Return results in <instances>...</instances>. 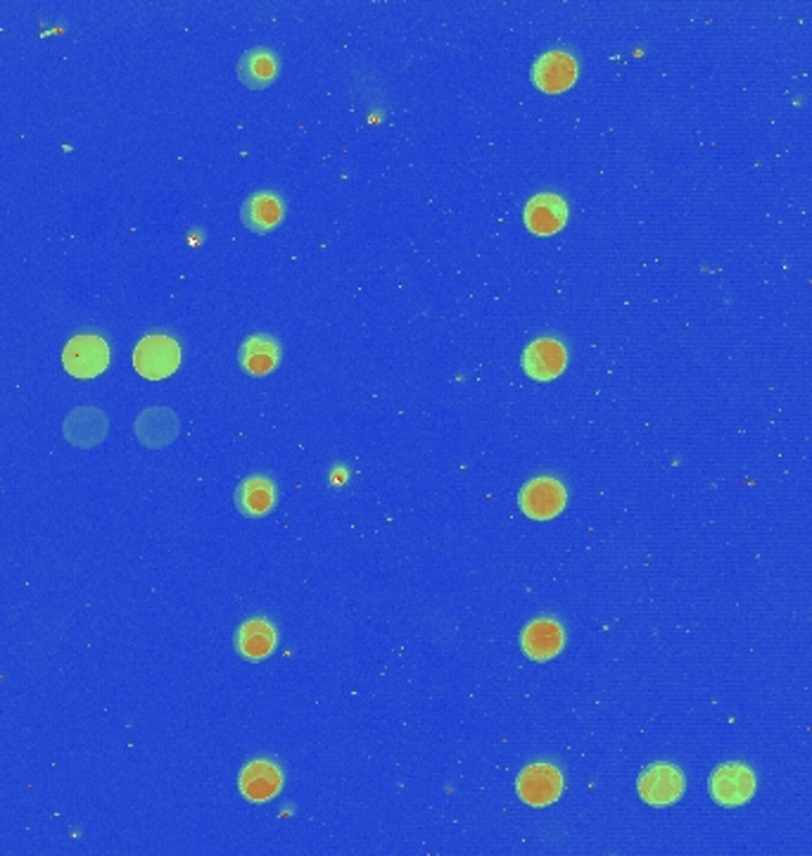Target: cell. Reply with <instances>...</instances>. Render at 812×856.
Wrapping results in <instances>:
<instances>
[{
    "label": "cell",
    "instance_id": "cell-10",
    "mask_svg": "<svg viewBox=\"0 0 812 856\" xmlns=\"http://www.w3.org/2000/svg\"><path fill=\"white\" fill-rule=\"evenodd\" d=\"M64 440L74 448L89 450L103 442L107 436V417L105 411L95 407H76L72 409L62 424Z\"/></svg>",
    "mask_w": 812,
    "mask_h": 856
},
{
    "label": "cell",
    "instance_id": "cell-6",
    "mask_svg": "<svg viewBox=\"0 0 812 856\" xmlns=\"http://www.w3.org/2000/svg\"><path fill=\"white\" fill-rule=\"evenodd\" d=\"M756 795V776L739 762L722 764L710 778V797L720 806H741Z\"/></svg>",
    "mask_w": 812,
    "mask_h": 856
},
{
    "label": "cell",
    "instance_id": "cell-18",
    "mask_svg": "<svg viewBox=\"0 0 812 856\" xmlns=\"http://www.w3.org/2000/svg\"><path fill=\"white\" fill-rule=\"evenodd\" d=\"M238 361L250 376H267L280 365V343L271 336H250L240 345Z\"/></svg>",
    "mask_w": 812,
    "mask_h": 856
},
{
    "label": "cell",
    "instance_id": "cell-2",
    "mask_svg": "<svg viewBox=\"0 0 812 856\" xmlns=\"http://www.w3.org/2000/svg\"><path fill=\"white\" fill-rule=\"evenodd\" d=\"M64 371L74 378H95L110 367V345L93 334L74 336L62 350Z\"/></svg>",
    "mask_w": 812,
    "mask_h": 856
},
{
    "label": "cell",
    "instance_id": "cell-14",
    "mask_svg": "<svg viewBox=\"0 0 812 856\" xmlns=\"http://www.w3.org/2000/svg\"><path fill=\"white\" fill-rule=\"evenodd\" d=\"M181 421L169 407H151L143 409L136 419V438L145 448L160 450L167 448L178 436Z\"/></svg>",
    "mask_w": 812,
    "mask_h": 856
},
{
    "label": "cell",
    "instance_id": "cell-1",
    "mask_svg": "<svg viewBox=\"0 0 812 856\" xmlns=\"http://www.w3.org/2000/svg\"><path fill=\"white\" fill-rule=\"evenodd\" d=\"M181 365V345L164 334H151L141 338L134 350V367L147 381L169 378Z\"/></svg>",
    "mask_w": 812,
    "mask_h": 856
},
{
    "label": "cell",
    "instance_id": "cell-5",
    "mask_svg": "<svg viewBox=\"0 0 812 856\" xmlns=\"http://www.w3.org/2000/svg\"><path fill=\"white\" fill-rule=\"evenodd\" d=\"M637 789L649 806H670L685 795V776L672 764H654L639 776Z\"/></svg>",
    "mask_w": 812,
    "mask_h": 856
},
{
    "label": "cell",
    "instance_id": "cell-8",
    "mask_svg": "<svg viewBox=\"0 0 812 856\" xmlns=\"http://www.w3.org/2000/svg\"><path fill=\"white\" fill-rule=\"evenodd\" d=\"M579 68L577 60L566 51H549L544 53L533 68V84L542 93H563L577 81Z\"/></svg>",
    "mask_w": 812,
    "mask_h": 856
},
{
    "label": "cell",
    "instance_id": "cell-12",
    "mask_svg": "<svg viewBox=\"0 0 812 856\" xmlns=\"http://www.w3.org/2000/svg\"><path fill=\"white\" fill-rule=\"evenodd\" d=\"M563 642H566V633H563V625L554 619H535L525 625L521 635L523 652L535 662L554 660L563 650Z\"/></svg>",
    "mask_w": 812,
    "mask_h": 856
},
{
    "label": "cell",
    "instance_id": "cell-9",
    "mask_svg": "<svg viewBox=\"0 0 812 856\" xmlns=\"http://www.w3.org/2000/svg\"><path fill=\"white\" fill-rule=\"evenodd\" d=\"M523 220L535 236H554L568 222V205L556 193H539L527 201Z\"/></svg>",
    "mask_w": 812,
    "mask_h": 856
},
{
    "label": "cell",
    "instance_id": "cell-7",
    "mask_svg": "<svg viewBox=\"0 0 812 856\" xmlns=\"http://www.w3.org/2000/svg\"><path fill=\"white\" fill-rule=\"evenodd\" d=\"M568 367L566 345L556 338H537L523 353V371L535 381H554Z\"/></svg>",
    "mask_w": 812,
    "mask_h": 856
},
{
    "label": "cell",
    "instance_id": "cell-3",
    "mask_svg": "<svg viewBox=\"0 0 812 856\" xmlns=\"http://www.w3.org/2000/svg\"><path fill=\"white\" fill-rule=\"evenodd\" d=\"M521 512L533 521H552L556 519L568 505V492L561 481L552 476H539V479L527 481L518 496Z\"/></svg>",
    "mask_w": 812,
    "mask_h": 856
},
{
    "label": "cell",
    "instance_id": "cell-4",
    "mask_svg": "<svg viewBox=\"0 0 812 856\" xmlns=\"http://www.w3.org/2000/svg\"><path fill=\"white\" fill-rule=\"evenodd\" d=\"M518 797L535 809H544V806L554 804L563 793V776L561 771L552 764H533L516 781Z\"/></svg>",
    "mask_w": 812,
    "mask_h": 856
},
{
    "label": "cell",
    "instance_id": "cell-13",
    "mask_svg": "<svg viewBox=\"0 0 812 856\" xmlns=\"http://www.w3.org/2000/svg\"><path fill=\"white\" fill-rule=\"evenodd\" d=\"M284 789V773L267 760L250 762L240 771V793L247 802H269Z\"/></svg>",
    "mask_w": 812,
    "mask_h": 856
},
{
    "label": "cell",
    "instance_id": "cell-15",
    "mask_svg": "<svg viewBox=\"0 0 812 856\" xmlns=\"http://www.w3.org/2000/svg\"><path fill=\"white\" fill-rule=\"evenodd\" d=\"M278 492L267 476H247L236 488V509L247 519L267 517L276 507Z\"/></svg>",
    "mask_w": 812,
    "mask_h": 856
},
{
    "label": "cell",
    "instance_id": "cell-11",
    "mask_svg": "<svg viewBox=\"0 0 812 856\" xmlns=\"http://www.w3.org/2000/svg\"><path fill=\"white\" fill-rule=\"evenodd\" d=\"M284 217H286L284 197L271 191H259L250 195L240 207L243 224L250 228L253 234H259V236L274 232V228L284 222Z\"/></svg>",
    "mask_w": 812,
    "mask_h": 856
},
{
    "label": "cell",
    "instance_id": "cell-17",
    "mask_svg": "<svg viewBox=\"0 0 812 856\" xmlns=\"http://www.w3.org/2000/svg\"><path fill=\"white\" fill-rule=\"evenodd\" d=\"M278 68H280V60L276 53L267 51V48H253V51H247L238 60L236 72L247 89L261 91L274 84L278 77Z\"/></svg>",
    "mask_w": 812,
    "mask_h": 856
},
{
    "label": "cell",
    "instance_id": "cell-16",
    "mask_svg": "<svg viewBox=\"0 0 812 856\" xmlns=\"http://www.w3.org/2000/svg\"><path fill=\"white\" fill-rule=\"evenodd\" d=\"M278 633L269 621L247 619L236 633V648L247 662H261L276 650Z\"/></svg>",
    "mask_w": 812,
    "mask_h": 856
}]
</instances>
